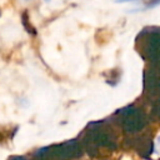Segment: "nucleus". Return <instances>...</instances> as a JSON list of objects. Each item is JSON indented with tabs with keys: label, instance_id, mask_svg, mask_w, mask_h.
Wrapping results in <instances>:
<instances>
[{
	"label": "nucleus",
	"instance_id": "nucleus-3",
	"mask_svg": "<svg viewBox=\"0 0 160 160\" xmlns=\"http://www.w3.org/2000/svg\"><path fill=\"white\" fill-rule=\"evenodd\" d=\"M160 4V0H154L151 1L150 4H148V6H145V9H150V8H154V6H158Z\"/></svg>",
	"mask_w": 160,
	"mask_h": 160
},
{
	"label": "nucleus",
	"instance_id": "nucleus-1",
	"mask_svg": "<svg viewBox=\"0 0 160 160\" xmlns=\"http://www.w3.org/2000/svg\"><path fill=\"white\" fill-rule=\"evenodd\" d=\"M145 124L144 121V118L141 116V114L136 110H131L129 112V116H128V120H126V125L130 130H138L140 128H142Z\"/></svg>",
	"mask_w": 160,
	"mask_h": 160
},
{
	"label": "nucleus",
	"instance_id": "nucleus-2",
	"mask_svg": "<svg viewBox=\"0 0 160 160\" xmlns=\"http://www.w3.org/2000/svg\"><path fill=\"white\" fill-rule=\"evenodd\" d=\"M146 81H148V88L152 92L155 94L160 92V76L159 75H150Z\"/></svg>",
	"mask_w": 160,
	"mask_h": 160
},
{
	"label": "nucleus",
	"instance_id": "nucleus-5",
	"mask_svg": "<svg viewBox=\"0 0 160 160\" xmlns=\"http://www.w3.org/2000/svg\"><path fill=\"white\" fill-rule=\"evenodd\" d=\"M118 1H131V0H118Z\"/></svg>",
	"mask_w": 160,
	"mask_h": 160
},
{
	"label": "nucleus",
	"instance_id": "nucleus-4",
	"mask_svg": "<svg viewBox=\"0 0 160 160\" xmlns=\"http://www.w3.org/2000/svg\"><path fill=\"white\" fill-rule=\"evenodd\" d=\"M154 112L158 115V116H160V100L156 102V105L154 106Z\"/></svg>",
	"mask_w": 160,
	"mask_h": 160
}]
</instances>
